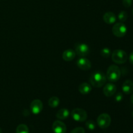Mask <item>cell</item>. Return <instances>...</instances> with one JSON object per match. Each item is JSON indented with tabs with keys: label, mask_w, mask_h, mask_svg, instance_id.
Instances as JSON below:
<instances>
[{
	"label": "cell",
	"mask_w": 133,
	"mask_h": 133,
	"mask_svg": "<svg viewBox=\"0 0 133 133\" xmlns=\"http://www.w3.org/2000/svg\"><path fill=\"white\" fill-rule=\"evenodd\" d=\"M129 61L131 62V64H132L133 65V51L129 55Z\"/></svg>",
	"instance_id": "d4e9b609"
},
{
	"label": "cell",
	"mask_w": 133,
	"mask_h": 133,
	"mask_svg": "<svg viewBox=\"0 0 133 133\" xmlns=\"http://www.w3.org/2000/svg\"><path fill=\"white\" fill-rule=\"evenodd\" d=\"M117 90L116 86L112 83H108L103 88V94L107 97H111Z\"/></svg>",
	"instance_id": "8fae6325"
},
{
	"label": "cell",
	"mask_w": 133,
	"mask_h": 133,
	"mask_svg": "<svg viewBox=\"0 0 133 133\" xmlns=\"http://www.w3.org/2000/svg\"><path fill=\"white\" fill-rule=\"evenodd\" d=\"M111 54L110 49L108 48H105L101 51V55L104 58H109Z\"/></svg>",
	"instance_id": "d6986e66"
},
{
	"label": "cell",
	"mask_w": 133,
	"mask_h": 133,
	"mask_svg": "<svg viewBox=\"0 0 133 133\" xmlns=\"http://www.w3.org/2000/svg\"><path fill=\"white\" fill-rule=\"evenodd\" d=\"M90 83L96 88H101L107 82L106 75L101 71H95L90 77Z\"/></svg>",
	"instance_id": "6da1fadb"
},
{
	"label": "cell",
	"mask_w": 133,
	"mask_h": 133,
	"mask_svg": "<svg viewBox=\"0 0 133 133\" xmlns=\"http://www.w3.org/2000/svg\"><path fill=\"white\" fill-rule=\"evenodd\" d=\"M60 103V99L58 97L53 96L51 97L48 101V105L51 108H56L58 106Z\"/></svg>",
	"instance_id": "e0dca14e"
},
{
	"label": "cell",
	"mask_w": 133,
	"mask_h": 133,
	"mask_svg": "<svg viewBox=\"0 0 133 133\" xmlns=\"http://www.w3.org/2000/svg\"><path fill=\"white\" fill-rule=\"evenodd\" d=\"M132 116H133V112H132Z\"/></svg>",
	"instance_id": "83f0119b"
},
{
	"label": "cell",
	"mask_w": 133,
	"mask_h": 133,
	"mask_svg": "<svg viewBox=\"0 0 133 133\" xmlns=\"http://www.w3.org/2000/svg\"><path fill=\"white\" fill-rule=\"evenodd\" d=\"M131 102H132V103L133 104V94H132V96H131Z\"/></svg>",
	"instance_id": "484cf974"
},
{
	"label": "cell",
	"mask_w": 133,
	"mask_h": 133,
	"mask_svg": "<svg viewBox=\"0 0 133 133\" xmlns=\"http://www.w3.org/2000/svg\"><path fill=\"white\" fill-rule=\"evenodd\" d=\"M70 133H85V131L83 127H76L73 129Z\"/></svg>",
	"instance_id": "7402d4cb"
},
{
	"label": "cell",
	"mask_w": 133,
	"mask_h": 133,
	"mask_svg": "<svg viewBox=\"0 0 133 133\" xmlns=\"http://www.w3.org/2000/svg\"><path fill=\"white\" fill-rule=\"evenodd\" d=\"M128 56L125 51L122 49H116L112 54V60L115 63L118 64H122L125 63L127 61Z\"/></svg>",
	"instance_id": "3957f363"
},
{
	"label": "cell",
	"mask_w": 133,
	"mask_h": 133,
	"mask_svg": "<svg viewBox=\"0 0 133 133\" xmlns=\"http://www.w3.org/2000/svg\"><path fill=\"white\" fill-rule=\"evenodd\" d=\"M121 77V70L116 65H111L108 68L107 71V79L110 82L115 83L118 81Z\"/></svg>",
	"instance_id": "7a4b0ae2"
},
{
	"label": "cell",
	"mask_w": 133,
	"mask_h": 133,
	"mask_svg": "<svg viewBox=\"0 0 133 133\" xmlns=\"http://www.w3.org/2000/svg\"><path fill=\"white\" fill-rule=\"evenodd\" d=\"M75 51L79 56L86 57L90 53V49L88 45L85 44H77L75 46Z\"/></svg>",
	"instance_id": "52a82bcc"
},
{
	"label": "cell",
	"mask_w": 133,
	"mask_h": 133,
	"mask_svg": "<svg viewBox=\"0 0 133 133\" xmlns=\"http://www.w3.org/2000/svg\"><path fill=\"white\" fill-rule=\"evenodd\" d=\"M122 98H123V96H122V94L121 93H118L116 95V100L118 102H119V101H122Z\"/></svg>",
	"instance_id": "cb8c5ba5"
},
{
	"label": "cell",
	"mask_w": 133,
	"mask_h": 133,
	"mask_svg": "<svg viewBox=\"0 0 133 133\" xmlns=\"http://www.w3.org/2000/svg\"><path fill=\"white\" fill-rule=\"evenodd\" d=\"M122 90L126 94H130L133 92V81L126 80L122 85Z\"/></svg>",
	"instance_id": "4fadbf2b"
},
{
	"label": "cell",
	"mask_w": 133,
	"mask_h": 133,
	"mask_svg": "<svg viewBox=\"0 0 133 133\" xmlns=\"http://www.w3.org/2000/svg\"><path fill=\"white\" fill-rule=\"evenodd\" d=\"M128 18V14L125 11H122L118 14V19L121 22H125Z\"/></svg>",
	"instance_id": "ffe728a7"
},
{
	"label": "cell",
	"mask_w": 133,
	"mask_h": 133,
	"mask_svg": "<svg viewBox=\"0 0 133 133\" xmlns=\"http://www.w3.org/2000/svg\"><path fill=\"white\" fill-rule=\"evenodd\" d=\"M92 86L87 83H83L79 87V91L82 94H88L92 91Z\"/></svg>",
	"instance_id": "9a60e30c"
},
{
	"label": "cell",
	"mask_w": 133,
	"mask_h": 133,
	"mask_svg": "<svg viewBox=\"0 0 133 133\" xmlns=\"http://www.w3.org/2000/svg\"><path fill=\"white\" fill-rule=\"evenodd\" d=\"M0 133H2V132H1V129H0Z\"/></svg>",
	"instance_id": "4316f807"
},
{
	"label": "cell",
	"mask_w": 133,
	"mask_h": 133,
	"mask_svg": "<svg viewBox=\"0 0 133 133\" xmlns=\"http://www.w3.org/2000/svg\"><path fill=\"white\" fill-rule=\"evenodd\" d=\"M127 28L125 25L122 22L116 23L112 27V33L114 36L118 38L123 37L127 34Z\"/></svg>",
	"instance_id": "5b68a950"
},
{
	"label": "cell",
	"mask_w": 133,
	"mask_h": 133,
	"mask_svg": "<svg viewBox=\"0 0 133 133\" xmlns=\"http://www.w3.org/2000/svg\"><path fill=\"white\" fill-rule=\"evenodd\" d=\"M30 109L34 114H38L43 109V103L40 100L35 99L31 102Z\"/></svg>",
	"instance_id": "ba28073f"
},
{
	"label": "cell",
	"mask_w": 133,
	"mask_h": 133,
	"mask_svg": "<svg viewBox=\"0 0 133 133\" xmlns=\"http://www.w3.org/2000/svg\"><path fill=\"white\" fill-rule=\"evenodd\" d=\"M70 112L66 109H60L56 114V117L59 119H65L68 118Z\"/></svg>",
	"instance_id": "2e32d148"
},
{
	"label": "cell",
	"mask_w": 133,
	"mask_h": 133,
	"mask_svg": "<svg viewBox=\"0 0 133 133\" xmlns=\"http://www.w3.org/2000/svg\"><path fill=\"white\" fill-rule=\"evenodd\" d=\"M71 117L75 121L79 122H84L87 119V112L83 109L76 108L71 111Z\"/></svg>",
	"instance_id": "277c9868"
},
{
	"label": "cell",
	"mask_w": 133,
	"mask_h": 133,
	"mask_svg": "<svg viewBox=\"0 0 133 133\" xmlns=\"http://www.w3.org/2000/svg\"><path fill=\"white\" fill-rule=\"evenodd\" d=\"M53 132L55 133H66V126L61 121H55L52 126Z\"/></svg>",
	"instance_id": "30bf717a"
},
{
	"label": "cell",
	"mask_w": 133,
	"mask_h": 133,
	"mask_svg": "<svg viewBox=\"0 0 133 133\" xmlns=\"http://www.w3.org/2000/svg\"><path fill=\"white\" fill-rule=\"evenodd\" d=\"M122 2H123V5H124V6L128 8L132 5V0H123Z\"/></svg>",
	"instance_id": "603a6c76"
},
{
	"label": "cell",
	"mask_w": 133,
	"mask_h": 133,
	"mask_svg": "<svg viewBox=\"0 0 133 133\" xmlns=\"http://www.w3.org/2000/svg\"><path fill=\"white\" fill-rule=\"evenodd\" d=\"M103 20L107 24H112L116 21V16L114 13L107 12L103 15Z\"/></svg>",
	"instance_id": "5bb4252c"
},
{
	"label": "cell",
	"mask_w": 133,
	"mask_h": 133,
	"mask_svg": "<svg viewBox=\"0 0 133 133\" xmlns=\"http://www.w3.org/2000/svg\"><path fill=\"white\" fill-rule=\"evenodd\" d=\"M86 127L88 128L89 130H94L96 129V123L94 121L92 120H88L86 122Z\"/></svg>",
	"instance_id": "44dd1931"
},
{
	"label": "cell",
	"mask_w": 133,
	"mask_h": 133,
	"mask_svg": "<svg viewBox=\"0 0 133 133\" xmlns=\"http://www.w3.org/2000/svg\"><path fill=\"white\" fill-rule=\"evenodd\" d=\"M16 133H29V130L26 125L20 124L17 127Z\"/></svg>",
	"instance_id": "ac0fdd59"
},
{
	"label": "cell",
	"mask_w": 133,
	"mask_h": 133,
	"mask_svg": "<svg viewBox=\"0 0 133 133\" xmlns=\"http://www.w3.org/2000/svg\"><path fill=\"white\" fill-rule=\"evenodd\" d=\"M75 56H76V53L72 49H67L62 53V58L67 62L73 61L75 58Z\"/></svg>",
	"instance_id": "7c38bea8"
},
{
	"label": "cell",
	"mask_w": 133,
	"mask_h": 133,
	"mask_svg": "<svg viewBox=\"0 0 133 133\" xmlns=\"http://www.w3.org/2000/svg\"><path fill=\"white\" fill-rule=\"evenodd\" d=\"M76 64L79 68L81 69L82 70H84V71L89 70L92 66V63H91L90 61L88 58H84V57H82V58L78 59Z\"/></svg>",
	"instance_id": "9c48e42d"
},
{
	"label": "cell",
	"mask_w": 133,
	"mask_h": 133,
	"mask_svg": "<svg viewBox=\"0 0 133 133\" xmlns=\"http://www.w3.org/2000/svg\"><path fill=\"white\" fill-rule=\"evenodd\" d=\"M97 125L101 129H106L109 127L111 123V118L106 113L100 114L97 119Z\"/></svg>",
	"instance_id": "8992f818"
}]
</instances>
